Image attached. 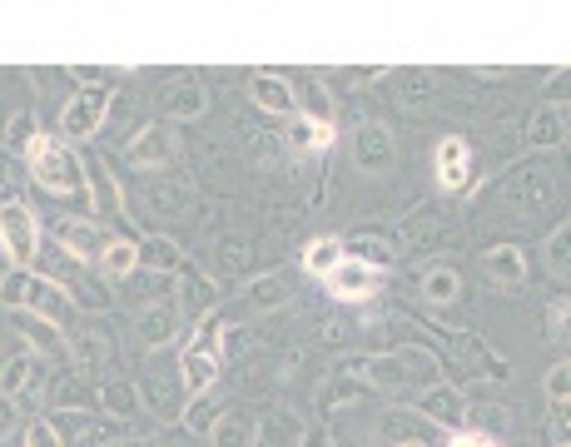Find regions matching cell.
Here are the masks:
<instances>
[{"label":"cell","instance_id":"obj_38","mask_svg":"<svg viewBox=\"0 0 571 447\" xmlns=\"http://www.w3.org/2000/svg\"><path fill=\"white\" fill-rule=\"evenodd\" d=\"M10 140H30V115H15L10 120Z\"/></svg>","mask_w":571,"mask_h":447},{"label":"cell","instance_id":"obj_14","mask_svg":"<svg viewBox=\"0 0 571 447\" xmlns=\"http://www.w3.org/2000/svg\"><path fill=\"white\" fill-rule=\"evenodd\" d=\"M562 135H567V110L562 105H542L532 120H527V140L532 145H562Z\"/></svg>","mask_w":571,"mask_h":447},{"label":"cell","instance_id":"obj_6","mask_svg":"<svg viewBox=\"0 0 571 447\" xmlns=\"http://www.w3.org/2000/svg\"><path fill=\"white\" fill-rule=\"evenodd\" d=\"M105 110H110V90H80V95L65 105V115H60L65 140H85V135H95L100 120H105Z\"/></svg>","mask_w":571,"mask_h":447},{"label":"cell","instance_id":"obj_25","mask_svg":"<svg viewBox=\"0 0 571 447\" xmlns=\"http://www.w3.org/2000/svg\"><path fill=\"white\" fill-rule=\"evenodd\" d=\"M25 333H30L40 348H50V353H65V343H60V333H55V323H50V318H40V313H25Z\"/></svg>","mask_w":571,"mask_h":447},{"label":"cell","instance_id":"obj_29","mask_svg":"<svg viewBox=\"0 0 571 447\" xmlns=\"http://www.w3.org/2000/svg\"><path fill=\"white\" fill-rule=\"evenodd\" d=\"M25 447H60V438H55L50 423H30L25 428Z\"/></svg>","mask_w":571,"mask_h":447},{"label":"cell","instance_id":"obj_37","mask_svg":"<svg viewBox=\"0 0 571 447\" xmlns=\"http://www.w3.org/2000/svg\"><path fill=\"white\" fill-rule=\"evenodd\" d=\"M547 318H552V333H562V323H567V298H557V303L547 308Z\"/></svg>","mask_w":571,"mask_h":447},{"label":"cell","instance_id":"obj_2","mask_svg":"<svg viewBox=\"0 0 571 447\" xmlns=\"http://www.w3.org/2000/svg\"><path fill=\"white\" fill-rule=\"evenodd\" d=\"M368 378L393 393V398H418L423 388L437 383V358L423 348H408V353H388V358H373L368 363Z\"/></svg>","mask_w":571,"mask_h":447},{"label":"cell","instance_id":"obj_23","mask_svg":"<svg viewBox=\"0 0 571 447\" xmlns=\"http://www.w3.org/2000/svg\"><path fill=\"white\" fill-rule=\"evenodd\" d=\"M140 264H149V269H179L184 259L174 254L169 239H149V244H140Z\"/></svg>","mask_w":571,"mask_h":447},{"label":"cell","instance_id":"obj_8","mask_svg":"<svg viewBox=\"0 0 571 447\" xmlns=\"http://www.w3.org/2000/svg\"><path fill=\"white\" fill-rule=\"evenodd\" d=\"M502 194H507V204H517V209H542L547 199H552V174L542 169V164H522L507 184H502Z\"/></svg>","mask_w":571,"mask_h":447},{"label":"cell","instance_id":"obj_32","mask_svg":"<svg viewBox=\"0 0 571 447\" xmlns=\"http://www.w3.org/2000/svg\"><path fill=\"white\" fill-rule=\"evenodd\" d=\"M274 298H284V279H259L254 284V303H274Z\"/></svg>","mask_w":571,"mask_h":447},{"label":"cell","instance_id":"obj_35","mask_svg":"<svg viewBox=\"0 0 571 447\" xmlns=\"http://www.w3.org/2000/svg\"><path fill=\"white\" fill-rule=\"evenodd\" d=\"M552 264H557V269H567V224H562V234L552 239Z\"/></svg>","mask_w":571,"mask_h":447},{"label":"cell","instance_id":"obj_40","mask_svg":"<svg viewBox=\"0 0 571 447\" xmlns=\"http://www.w3.org/2000/svg\"><path fill=\"white\" fill-rule=\"evenodd\" d=\"M413 447H418V443H413Z\"/></svg>","mask_w":571,"mask_h":447},{"label":"cell","instance_id":"obj_33","mask_svg":"<svg viewBox=\"0 0 571 447\" xmlns=\"http://www.w3.org/2000/svg\"><path fill=\"white\" fill-rule=\"evenodd\" d=\"M552 443L567 447V403H557V418H552Z\"/></svg>","mask_w":571,"mask_h":447},{"label":"cell","instance_id":"obj_12","mask_svg":"<svg viewBox=\"0 0 571 447\" xmlns=\"http://www.w3.org/2000/svg\"><path fill=\"white\" fill-rule=\"evenodd\" d=\"M482 274L497 284V289H522V279H527V259H522V249H512V244H497V249H487V259H482Z\"/></svg>","mask_w":571,"mask_h":447},{"label":"cell","instance_id":"obj_10","mask_svg":"<svg viewBox=\"0 0 571 447\" xmlns=\"http://www.w3.org/2000/svg\"><path fill=\"white\" fill-rule=\"evenodd\" d=\"M169 154H174V140H169L164 125H144L140 135L130 140V149H125V159H130L135 169H164Z\"/></svg>","mask_w":571,"mask_h":447},{"label":"cell","instance_id":"obj_18","mask_svg":"<svg viewBox=\"0 0 571 447\" xmlns=\"http://www.w3.org/2000/svg\"><path fill=\"white\" fill-rule=\"evenodd\" d=\"M174 323H179V308L174 303H154V308L140 313V338L144 343H164L174 333Z\"/></svg>","mask_w":571,"mask_h":447},{"label":"cell","instance_id":"obj_21","mask_svg":"<svg viewBox=\"0 0 571 447\" xmlns=\"http://www.w3.org/2000/svg\"><path fill=\"white\" fill-rule=\"evenodd\" d=\"M204 110V90L199 85H174L169 95H164V115L169 120H194Z\"/></svg>","mask_w":571,"mask_h":447},{"label":"cell","instance_id":"obj_20","mask_svg":"<svg viewBox=\"0 0 571 447\" xmlns=\"http://www.w3.org/2000/svg\"><path fill=\"white\" fill-rule=\"evenodd\" d=\"M288 145L293 149H328L333 145V125H318V120L298 115V120L288 125Z\"/></svg>","mask_w":571,"mask_h":447},{"label":"cell","instance_id":"obj_1","mask_svg":"<svg viewBox=\"0 0 571 447\" xmlns=\"http://www.w3.org/2000/svg\"><path fill=\"white\" fill-rule=\"evenodd\" d=\"M25 154H30V174L40 189L50 194H85V169L70 149L60 145L55 135H30L25 140Z\"/></svg>","mask_w":571,"mask_h":447},{"label":"cell","instance_id":"obj_15","mask_svg":"<svg viewBox=\"0 0 571 447\" xmlns=\"http://www.w3.org/2000/svg\"><path fill=\"white\" fill-rule=\"evenodd\" d=\"M413 403H418L428 418H437V423H457V418H462V398H457V388H447V383H432V388H423Z\"/></svg>","mask_w":571,"mask_h":447},{"label":"cell","instance_id":"obj_30","mask_svg":"<svg viewBox=\"0 0 571 447\" xmlns=\"http://www.w3.org/2000/svg\"><path fill=\"white\" fill-rule=\"evenodd\" d=\"M110 438H120L115 423H85V428H80V443H110Z\"/></svg>","mask_w":571,"mask_h":447},{"label":"cell","instance_id":"obj_13","mask_svg":"<svg viewBox=\"0 0 571 447\" xmlns=\"http://www.w3.org/2000/svg\"><path fill=\"white\" fill-rule=\"evenodd\" d=\"M393 135L383 130V125H363L358 130V145H353V164L358 169H388L393 164Z\"/></svg>","mask_w":571,"mask_h":447},{"label":"cell","instance_id":"obj_11","mask_svg":"<svg viewBox=\"0 0 571 447\" xmlns=\"http://www.w3.org/2000/svg\"><path fill=\"white\" fill-rule=\"evenodd\" d=\"M209 443H214V447H254V443H259V418H254V413H244V408H229V413H219V418H214Z\"/></svg>","mask_w":571,"mask_h":447},{"label":"cell","instance_id":"obj_27","mask_svg":"<svg viewBox=\"0 0 571 447\" xmlns=\"http://www.w3.org/2000/svg\"><path fill=\"white\" fill-rule=\"evenodd\" d=\"M428 298L432 303H452V298H457V274H452V269H432L428 274Z\"/></svg>","mask_w":571,"mask_h":447},{"label":"cell","instance_id":"obj_39","mask_svg":"<svg viewBox=\"0 0 571 447\" xmlns=\"http://www.w3.org/2000/svg\"><path fill=\"white\" fill-rule=\"evenodd\" d=\"M244 259H249V249H244V244H224V264H229V269H234V264H244Z\"/></svg>","mask_w":571,"mask_h":447},{"label":"cell","instance_id":"obj_34","mask_svg":"<svg viewBox=\"0 0 571 447\" xmlns=\"http://www.w3.org/2000/svg\"><path fill=\"white\" fill-rule=\"evenodd\" d=\"M452 447H497V443H492L487 433H457V438H452Z\"/></svg>","mask_w":571,"mask_h":447},{"label":"cell","instance_id":"obj_7","mask_svg":"<svg viewBox=\"0 0 571 447\" xmlns=\"http://www.w3.org/2000/svg\"><path fill=\"white\" fill-rule=\"evenodd\" d=\"M378 264H363V259H343L333 274H328V289L333 298H343V303H363V298L378 294Z\"/></svg>","mask_w":571,"mask_h":447},{"label":"cell","instance_id":"obj_16","mask_svg":"<svg viewBox=\"0 0 571 447\" xmlns=\"http://www.w3.org/2000/svg\"><path fill=\"white\" fill-rule=\"evenodd\" d=\"M254 105L269 115H293V90L279 75H254Z\"/></svg>","mask_w":571,"mask_h":447},{"label":"cell","instance_id":"obj_36","mask_svg":"<svg viewBox=\"0 0 571 447\" xmlns=\"http://www.w3.org/2000/svg\"><path fill=\"white\" fill-rule=\"evenodd\" d=\"M10 428H15V403H10V398L0 393V438H5Z\"/></svg>","mask_w":571,"mask_h":447},{"label":"cell","instance_id":"obj_31","mask_svg":"<svg viewBox=\"0 0 571 447\" xmlns=\"http://www.w3.org/2000/svg\"><path fill=\"white\" fill-rule=\"evenodd\" d=\"M547 393H552V403H567V363H557L547 373Z\"/></svg>","mask_w":571,"mask_h":447},{"label":"cell","instance_id":"obj_3","mask_svg":"<svg viewBox=\"0 0 571 447\" xmlns=\"http://www.w3.org/2000/svg\"><path fill=\"white\" fill-rule=\"evenodd\" d=\"M0 249H5L10 264H20V269H30L35 254H40V224H35V214H30L20 199H5V204H0Z\"/></svg>","mask_w":571,"mask_h":447},{"label":"cell","instance_id":"obj_26","mask_svg":"<svg viewBox=\"0 0 571 447\" xmlns=\"http://www.w3.org/2000/svg\"><path fill=\"white\" fill-rule=\"evenodd\" d=\"M432 85H437V80H432V70H413V75H403L398 100H403V105H423V100L432 95Z\"/></svg>","mask_w":571,"mask_h":447},{"label":"cell","instance_id":"obj_9","mask_svg":"<svg viewBox=\"0 0 571 447\" xmlns=\"http://www.w3.org/2000/svg\"><path fill=\"white\" fill-rule=\"evenodd\" d=\"M467 179H472V149H467L462 135H447L437 145V184L442 189H467Z\"/></svg>","mask_w":571,"mask_h":447},{"label":"cell","instance_id":"obj_19","mask_svg":"<svg viewBox=\"0 0 571 447\" xmlns=\"http://www.w3.org/2000/svg\"><path fill=\"white\" fill-rule=\"evenodd\" d=\"M338 264H343V244H338V239H313V244L303 249V269H308V274H323V279H328Z\"/></svg>","mask_w":571,"mask_h":447},{"label":"cell","instance_id":"obj_24","mask_svg":"<svg viewBox=\"0 0 571 447\" xmlns=\"http://www.w3.org/2000/svg\"><path fill=\"white\" fill-rule=\"evenodd\" d=\"M189 204V189L184 184H159V189H149V209H159V214H179Z\"/></svg>","mask_w":571,"mask_h":447},{"label":"cell","instance_id":"obj_4","mask_svg":"<svg viewBox=\"0 0 571 447\" xmlns=\"http://www.w3.org/2000/svg\"><path fill=\"white\" fill-rule=\"evenodd\" d=\"M219 348H224V328L209 318L204 328H199V338L184 348V358H179V368H184V388L199 398L214 378H219Z\"/></svg>","mask_w":571,"mask_h":447},{"label":"cell","instance_id":"obj_22","mask_svg":"<svg viewBox=\"0 0 571 447\" xmlns=\"http://www.w3.org/2000/svg\"><path fill=\"white\" fill-rule=\"evenodd\" d=\"M60 244H65V254H75V259H95V254L105 249V239H100L90 224H65V229H60Z\"/></svg>","mask_w":571,"mask_h":447},{"label":"cell","instance_id":"obj_17","mask_svg":"<svg viewBox=\"0 0 571 447\" xmlns=\"http://www.w3.org/2000/svg\"><path fill=\"white\" fill-rule=\"evenodd\" d=\"M100 264H105V274H110V279L135 274V269H140V244H135V239H105Z\"/></svg>","mask_w":571,"mask_h":447},{"label":"cell","instance_id":"obj_28","mask_svg":"<svg viewBox=\"0 0 571 447\" xmlns=\"http://www.w3.org/2000/svg\"><path fill=\"white\" fill-rule=\"evenodd\" d=\"M25 383H30V358H10V363H5V378H0V393L10 398V393H20Z\"/></svg>","mask_w":571,"mask_h":447},{"label":"cell","instance_id":"obj_5","mask_svg":"<svg viewBox=\"0 0 571 447\" xmlns=\"http://www.w3.org/2000/svg\"><path fill=\"white\" fill-rule=\"evenodd\" d=\"M55 284H40L35 274H25V269H15L5 284H0V298L10 303V308H30V313H40V318H50L55 323V308H60V298L50 294Z\"/></svg>","mask_w":571,"mask_h":447}]
</instances>
